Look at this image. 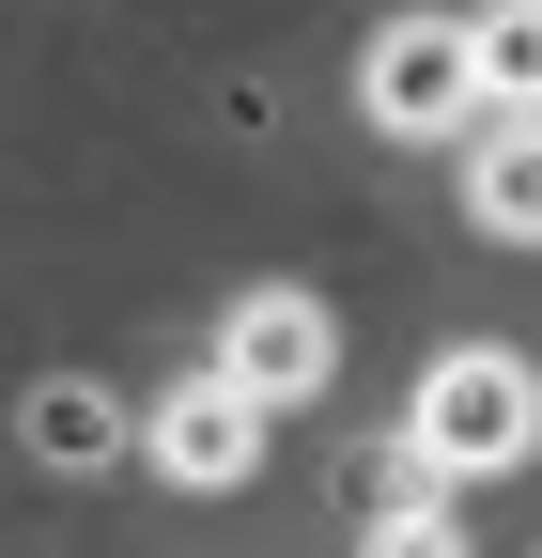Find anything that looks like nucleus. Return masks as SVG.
Here are the masks:
<instances>
[{"instance_id":"obj_1","label":"nucleus","mask_w":542,"mask_h":558,"mask_svg":"<svg viewBox=\"0 0 542 558\" xmlns=\"http://www.w3.org/2000/svg\"><path fill=\"white\" fill-rule=\"evenodd\" d=\"M542 450V373L496 357V341H465V357L419 373V403H403V465L419 481H496Z\"/></svg>"},{"instance_id":"obj_2","label":"nucleus","mask_w":542,"mask_h":558,"mask_svg":"<svg viewBox=\"0 0 542 558\" xmlns=\"http://www.w3.org/2000/svg\"><path fill=\"white\" fill-rule=\"evenodd\" d=\"M325 373H342V311H325V295L263 279V295H233V311H218V388H233L248 418H295Z\"/></svg>"},{"instance_id":"obj_3","label":"nucleus","mask_w":542,"mask_h":558,"mask_svg":"<svg viewBox=\"0 0 542 558\" xmlns=\"http://www.w3.org/2000/svg\"><path fill=\"white\" fill-rule=\"evenodd\" d=\"M357 109L387 140H449V124H481V78H465V32L449 16H387L357 47Z\"/></svg>"},{"instance_id":"obj_4","label":"nucleus","mask_w":542,"mask_h":558,"mask_svg":"<svg viewBox=\"0 0 542 558\" xmlns=\"http://www.w3.org/2000/svg\"><path fill=\"white\" fill-rule=\"evenodd\" d=\"M140 465H156V481H186V497H233V481L263 465V418H248L218 373H186V388L140 418Z\"/></svg>"},{"instance_id":"obj_5","label":"nucleus","mask_w":542,"mask_h":558,"mask_svg":"<svg viewBox=\"0 0 542 558\" xmlns=\"http://www.w3.org/2000/svg\"><path fill=\"white\" fill-rule=\"evenodd\" d=\"M465 218L496 248L542 233V109H481V156H465Z\"/></svg>"},{"instance_id":"obj_6","label":"nucleus","mask_w":542,"mask_h":558,"mask_svg":"<svg viewBox=\"0 0 542 558\" xmlns=\"http://www.w3.org/2000/svg\"><path fill=\"white\" fill-rule=\"evenodd\" d=\"M16 435H32V465H62V481H94V465L124 450V403H109V388H78V373H47V388L16 403Z\"/></svg>"},{"instance_id":"obj_7","label":"nucleus","mask_w":542,"mask_h":558,"mask_svg":"<svg viewBox=\"0 0 542 558\" xmlns=\"http://www.w3.org/2000/svg\"><path fill=\"white\" fill-rule=\"evenodd\" d=\"M465 78H481V109H542V0H481L465 16Z\"/></svg>"},{"instance_id":"obj_8","label":"nucleus","mask_w":542,"mask_h":558,"mask_svg":"<svg viewBox=\"0 0 542 558\" xmlns=\"http://www.w3.org/2000/svg\"><path fill=\"white\" fill-rule=\"evenodd\" d=\"M357 558H465V527H449V497H387Z\"/></svg>"}]
</instances>
